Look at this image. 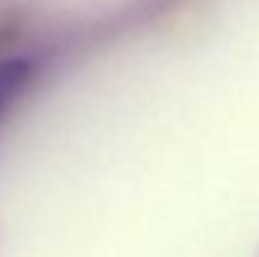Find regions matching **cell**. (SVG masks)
Returning a JSON list of instances; mask_svg holds the SVG:
<instances>
[{"mask_svg": "<svg viewBox=\"0 0 259 257\" xmlns=\"http://www.w3.org/2000/svg\"><path fill=\"white\" fill-rule=\"evenodd\" d=\"M30 79V66L23 58H8L0 61V116L5 108L18 98V93L25 88Z\"/></svg>", "mask_w": 259, "mask_h": 257, "instance_id": "obj_1", "label": "cell"}]
</instances>
